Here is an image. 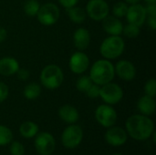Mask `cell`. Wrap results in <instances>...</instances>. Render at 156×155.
I'll use <instances>...</instances> for the list:
<instances>
[{
  "instance_id": "15",
  "label": "cell",
  "mask_w": 156,
  "mask_h": 155,
  "mask_svg": "<svg viewBox=\"0 0 156 155\" xmlns=\"http://www.w3.org/2000/svg\"><path fill=\"white\" fill-rule=\"evenodd\" d=\"M104 31L110 36H120L122 33L123 25L122 21L114 16H107L102 20Z\"/></svg>"
},
{
  "instance_id": "29",
  "label": "cell",
  "mask_w": 156,
  "mask_h": 155,
  "mask_svg": "<svg viewBox=\"0 0 156 155\" xmlns=\"http://www.w3.org/2000/svg\"><path fill=\"white\" fill-rule=\"evenodd\" d=\"M145 95L154 98L156 95V80L155 79H150L146 81L144 85Z\"/></svg>"
},
{
  "instance_id": "25",
  "label": "cell",
  "mask_w": 156,
  "mask_h": 155,
  "mask_svg": "<svg viewBox=\"0 0 156 155\" xmlns=\"http://www.w3.org/2000/svg\"><path fill=\"white\" fill-rule=\"evenodd\" d=\"M92 80L90 79V76H81L78 79L76 82V88L79 91L82 93H86L89 88L92 85Z\"/></svg>"
},
{
  "instance_id": "27",
  "label": "cell",
  "mask_w": 156,
  "mask_h": 155,
  "mask_svg": "<svg viewBox=\"0 0 156 155\" xmlns=\"http://www.w3.org/2000/svg\"><path fill=\"white\" fill-rule=\"evenodd\" d=\"M122 33L128 38H135L140 35V26L129 23L128 25L123 26Z\"/></svg>"
},
{
  "instance_id": "14",
  "label": "cell",
  "mask_w": 156,
  "mask_h": 155,
  "mask_svg": "<svg viewBox=\"0 0 156 155\" xmlns=\"http://www.w3.org/2000/svg\"><path fill=\"white\" fill-rule=\"evenodd\" d=\"M115 74L125 81H132L136 76V69L135 66L129 60H120L117 62L116 66H114Z\"/></svg>"
},
{
  "instance_id": "5",
  "label": "cell",
  "mask_w": 156,
  "mask_h": 155,
  "mask_svg": "<svg viewBox=\"0 0 156 155\" xmlns=\"http://www.w3.org/2000/svg\"><path fill=\"white\" fill-rule=\"evenodd\" d=\"M83 140V131L80 125L69 124L61 134V143L67 149L77 148Z\"/></svg>"
},
{
  "instance_id": "20",
  "label": "cell",
  "mask_w": 156,
  "mask_h": 155,
  "mask_svg": "<svg viewBox=\"0 0 156 155\" xmlns=\"http://www.w3.org/2000/svg\"><path fill=\"white\" fill-rule=\"evenodd\" d=\"M38 125L34 122H25L19 127V133L25 139H32L38 133Z\"/></svg>"
},
{
  "instance_id": "3",
  "label": "cell",
  "mask_w": 156,
  "mask_h": 155,
  "mask_svg": "<svg viewBox=\"0 0 156 155\" xmlns=\"http://www.w3.org/2000/svg\"><path fill=\"white\" fill-rule=\"evenodd\" d=\"M125 48V43L120 36H110L105 38L100 47L101 56L108 60L115 59L122 56Z\"/></svg>"
},
{
  "instance_id": "32",
  "label": "cell",
  "mask_w": 156,
  "mask_h": 155,
  "mask_svg": "<svg viewBox=\"0 0 156 155\" xmlns=\"http://www.w3.org/2000/svg\"><path fill=\"white\" fill-rule=\"evenodd\" d=\"M16 76H17V79L21 81H25V80H27L28 78H29V71L27 69H19L17 70V72L16 73Z\"/></svg>"
},
{
  "instance_id": "28",
  "label": "cell",
  "mask_w": 156,
  "mask_h": 155,
  "mask_svg": "<svg viewBox=\"0 0 156 155\" xmlns=\"http://www.w3.org/2000/svg\"><path fill=\"white\" fill-rule=\"evenodd\" d=\"M9 146V153L11 155H24L25 154V147L18 141H12Z\"/></svg>"
},
{
  "instance_id": "22",
  "label": "cell",
  "mask_w": 156,
  "mask_h": 155,
  "mask_svg": "<svg viewBox=\"0 0 156 155\" xmlns=\"http://www.w3.org/2000/svg\"><path fill=\"white\" fill-rule=\"evenodd\" d=\"M41 93V88L37 83L32 82L27 84L23 90V95L27 100H33L39 97Z\"/></svg>"
},
{
  "instance_id": "23",
  "label": "cell",
  "mask_w": 156,
  "mask_h": 155,
  "mask_svg": "<svg viewBox=\"0 0 156 155\" xmlns=\"http://www.w3.org/2000/svg\"><path fill=\"white\" fill-rule=\"evenodd\" d=\"M39 8H40V5L37 0H27L24 5L25 13L31 17L37 16Z\"/></svg>"
},
{
  "instance_id": "35",
  "label": "cell",
  "mask_w": 156,
  "mask_h": 155,
  "mask_svg": "<svg viewBox=\"0 0 156 155\" xmlns=\"http://www.w3.org/2000/svg\"><path fill=\"white\" fill-rule=\"evenodd\" d=\"M147 23H148V26H149L153 30H155L156 16H149V17H148V19H147Z\"/></svg>"
},
{
  "instance_id": "24",
  "label": "cell",
  "mask_w": 156,
  "mask_h": 155,
  "mask_svg": "<svg viewBox=\"0 0 156 155\" xmlns=\"http://www.w3.org/2000/svg\"><path fill=\"white\" fill-rule=\"evenodd\" d=\"M13 141L12 131L5 125H0V146H5Z\"/></svg>"
},
{
  "instance_id": "11",
  "label": "cell",
  "mask_w": 156,
  "mask_h": 155,
  "mask_svg": "<svg viewBox=\"0 0 156 155\" xmlns=\"http://www.w3.org/2000/svg\"><path fill=\"white\" fill-rule=\"evenodd\" d=\"M104 139L106 143L113 147H120L126 143L128 140V134L125 129L118 126H112L108 128L105 132Z\"/></svg>"
},
{
  "instance_id": "7",
  "label": "cell",
  "mask_w": 156,
  "mask_h": 155,
  "mask_svg": "<svg viewBox=\"0 0 156 155\" xmlns=\"http://www.w3.org/2000/svg\"><path fill=\"white\" fill-rule=\"evenodd\" d=\"M34 146L39 155H51L56 148V141L51 133L42 132L35 136Z\"/></svg>"
},
{
  "instance_id": "19",
  "label": "cell",
  "mask_w": 156,
  "mask_h": 155,
  "mask_svg": "<svg viewBox=\"0 0 156 155\" xmlns=\"http://www.w3.org/2000/svg\"><path fill=\"white\" fill-rule=\"evenodd\" d=\"M137 109L141 114L145 116H151L154 113L156 109V102L154 98L148 95L141 97L137 102Z\"/></svg>"
},
{
  "instance_id": "10",
  "label": "cell",
  "mask_w": 156,
  "mask_h": 155,
  "mask_svg": "<svg viewBox=\"0 0 156 155\" xmlns=\"http://www.w3.org/2000/svg\"><path fill=\"white\" fill-rule=\"evenodd\" d=\"M110 12L109 5L104 0H90L86 5V14L95 21H102Z\"/></svg>"
},
{
  "instance_id": "1",
  "label": "cell",
  "mask_w": 156,
  "mask_h": 155,
  "mask_svg": "<svg viewBox=\"0 0 156 155\" xmlns=\"http://www.w3.org/2000/svg\"><path fill=\"white\" fill-rule=\"evenodd\" d=\"M125 131L128 136L136 141H146L154 132V123L149 116L134 114L127 119Z\"/></svg>"
},
{
  "instance_id": "38",
  "label": "cell",
  "mask_w": 156,
  "mask_h": 155,
  "mask_svg": "<svg viewBox=\"0 0 156 155\" xmlns=\"http://www.w3.org/2000/svg\"><path fill=\"white\" fill-rule=\"evenodd\" d=\"M147 3H156V0H145Z\"/></svg>"
},
{
  "instance_id": "33",
  "label": "cell",
  "mask_w": 156,
  "mask_h": 155,
  "mask_svg": "<svg viewBox=\"0 0 156 155\" xmlns=\"http://www.w3.org/2000/svg\"><path fill=\"white\" fill-rule=\"evenodd\" d=\"M144 7L147 16H156V3H148Z\"/></svg>"
},
{
  "instance_id": "2",
  "label": "cell",
  "mask_w": 156,
  "mask_h": 155,
  "mask_svg": "<svg viewBox=\"0 0 156 155\" xmlns=\"http://www.w3.org/2000/svg\"><path fill=\"white\" fill-rule=\"evenodd\" d=\"M114 76V66L108 59H99L95 61L90 68V78L93 83L99 86L112 81Z\"/></svg>"
},
{
  "instance_id": "18",
  "label": "cell",
  "mask_w": 156,
  "mask_h": 155,
  "mask_svg": "<svg viewBox=\"0 0 156 155\" xmlns=\"http://www.w3.org/2000/svg\"><path fill=\"white\" fill-rule=\"evenodd\" d=\"M19 69L18 61L12 57H5L0 59V74L5 77L15 75Z\"/></svg>"
},
{
  "instance_id": "34",
  "label": "cell",
  "mask_w": 156,
  "mask_h": 155,
  "mask_svg": "<svg viewBox=\"0 0 156 155\" xmlns=\"http://www.w3.org/2000/svg\"><path fill=\"white\" fill-rule=\"evenodd\" d=\"M58 3L65 8H69L74 5H76L79 2V0H58Z\"/></svg>"
},
{
  "instance_id": "17",
  "label": "cell",
  "mask_w": 156,
  "mask_h": 155,
  "mask_svg": "<svg viewBox=\"0 0 156 155\" xmlns=\"http://www.w3.org/2000/svg\"><path fill=\"white\" fill-rule=\"evenodd\" d=\"M58 117L68 124H74L80 119V113L78 110L72 105L65 104L58 109Z\"/></svg>"
},
{
  "instance_id": "13",
  "label": "cell",
  "mask_w": 156,
  "mask_h": 155,
  "mask_svg": "<svg viewBox=\"0 0 156 155\" xmlns=\"http://www.w3.org/2000/svg\"><path fill=\"white\" fill-rule=\"evenodd\" d=\"M126 17L130 24H133L137 26H142L147 18L145 7L139 3L131 5V6L128 7Z\"/></svg>"
},
{
  "instance_id": "8",
  "label": "cell",
  "mask_w": 156,
  "mask_h": 155,
  "mask_svg": "<svg viewBox=\"0 0 156 155\" xmlns=\"http://www.w3.org/2000/svg\"><path fill=\"white\" fill-rule=\"evenodd\" d=\"M94 116L98 123L107 129L115 125L118 118L116 111L112 105L109 104L100 105L95 110Z\"/></svg>"
},
{
  "instance_id": "39",
  "label": "cell",
  "mask_w": 156,
  "mask_h": 155,
  "mask_svg": "<svg viewBox=\"0 0 156 155\" xmlns=\"http://www.w3.org/2000/svg\"><path fill=\"white\" fill-rule=\"evenodd\" d=\"M112 155H123V154H122V153H113V154H112Z\"/></svg>"
},
{
  "instance_id": "4",
  "label": "cell",
  "mask_w": 156,
  "mask_h": 155,
  "mask_svg": "<svg viewBox=\"0 0 156 155\" xmlns=\"http://www.w3.org/2000/svg\"><path fill=\"white\" fill-rule=\"evenodd\" d=\"M64 74L62 69L55 64L47 65L40 73V81L44 88L53 90L59 88L63 82Z\"/></svg>"
},
{
  "instance_id": "30",
  "label": "cell",
  "mask_w": 156,
  "mask_h": 155,
  "mask_svg": "<svg viewBox=\"0 0 156 155\" xmlns=\"http://www.w3.org/2000/svg\"><path fill=\"white\" fill-rule=\"evenodd\" d=\"M100 89L101 87L95 83H92V85L89 88V90L86 91V95L87 97L90 98V99H96L98 97H100Z\"/></svg>"
},
{
  "instance_id": "36",
  "label": "cell",
  "mask_w": 156,
  "mask_h": 155,
  "mask_svg": "<svg viewBox=\"0 0 156 155\" xmlns=\"http://www.w3.org/2000/svg\"><path fill=\"white\" fill-rule=\"evenodd\" d=\"M6 36H7L6 30H5L4 27H1V26H0V43L5 40Z\"/></svg>"
},
{
  "instance_id": "16",
  "label": "cell",
  "mask_w": 156,
  "mask_h": 155,
  "mask_svg": "<svg viewBox=\"0 0 156 155\" xmlns=\"http://www.w3.org/2000/svg\"><path fill=\"white\" fill-rule=\"evenodd\" d=\"M73 43L78 50H85L90 43V34L89 30L84 27L78 28L73 34Z\"/></svg>"
},
{
  "instance_id": "26",
  "label": "cell",
  "mask_w": 156,
  "mask_h": 155,
  "mask_svg": "<svg viewBox=\"0 0 156 155\" xmlns=\"http://www.w3.org/2000/svg\"><path fill=\"white\" fill-rule=\"evenodd\" d=\"M128 4L125 3V2H122V1H119L117 2L113 7H112V13H113V16L118 17V18H121V17H123L126 16V13H127V10H128Z\"/></svg>"
},
{
  "instance_id": "31",
  "label": "cell",
  "mask_w": 156,
  "mask_h": 155,
  "mask_svg": "<svg viewBox=\"0 0 156 155\" xmlns=\"http://www.w3.org/2000/svg\"><path fill=\"white\" fill-rule=\"evenodd\" d=\"M9 94V89L7 87V85L2 81H0V103L4 102Z\"/></svg>"
},
{
  "instance_id": "12",
  "label": "cell",
  "mask_w": 156,
  "mask_h": 155,
  "mask_svg": "<svg viewBox=\"0 0 156 155\" xmlns=\"http://www.w3.org/2000/svg\"><path fill=\"white\" fill-rule=\"evenodd\" d=\"M90 66V58L89 57L81 51L75 52L71 55L69 67L70 70L75 74H82L84 73Z\"/></svg>"
},
{
  "instance_id": "37",
  "label": "cell",
  "mask_w": 156,
  "mask_h": 155,
  "mask_svg": "<svg viewBox=\"0 0 156 155\" xmlns=\"http://www.w3.org/2000/svg\"><path fill=\"white\" fill-rule=\"evenodd\" d=\"M141 0H125V3L130 4V5H134V4H138L140 3Z\"/></svg>"
},
{
  "instance_id": "21",
  "label": "cell",
  "mask_w": 156,
  "mask_h": 155,
  "mask_svg": "<svg viewBox=\"0 0 156 155\" xmlns=\"http://www.w3.org/2000/svg\"><path fill=\"white\" fill-rule=\"evenodd\" d=\"M66 10H67V14L69 19L75 24H81L86 19V16H87L86 11L80 6L74 5L72 7L66 8Z\"/></svg>"
},
{
  "instance_id": "6",
  "label": "cell",
  "mask_w": 156,
  "mask_h": 155,
  "mask_svg": "<svg viewBox=\"0 0 156 155\" xmlns=\"http://www.w3.org/2000/svg\"><path fill=\"white\" fill-rule=\"evenodd\" d=\"M100 97L106 104L115 105L122 100L123 90L120 85L111 81L101 87Z\"/></svg>"
},
{
  "instance_id": "9",
  "label": "cell",
  "mask_w": 156,
  "mask_h": 155,
  "mask_svg": "<svg viewBox=\"0 0 156 155\" xmlns=\"http://www.w3.org/2000/svg\"><path fill=\"white\" fill-rule=\"evenodd\" d=\"M59 14V8L57 5L53 3H47L43 5H40L37 17L41 25L49 26L58 22Z\"/></svg>"
}]
</instances>
